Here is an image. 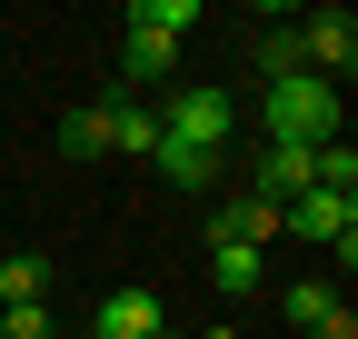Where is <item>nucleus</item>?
I'll list each match as a JSON object with an SVG mask.
<instances>
[{"mask_svg": "<svg viewBox=\"0 0 358 339\" xmlns=\"http://www.w3.org/2000/svg\"><path fill=\"white\" fill-rule=\"evenodd\" d=\"M259 130L268 140H299V150H319V140H338V90L319 70H289V80H268L259 90Z\"/></svg>", "mask_w": 358, "mask_h": 339, "instance_id": "1", "label": "nucleus"}, {"mask_svg": "<svg viewBox=\"0 0 358 339\" xmlns=\"http://www.w3.org/2000/svg\"><path fill=\"white\" fill-rule=\"evenodd\" d=\"M279 230H299V240L338 249V260H358V200H348V190H299V200H279Z\"/></svg>", "mask_w": 358, "mask_h": 339, "instance_id": "2", "label": "nucleus"}, {"mask_svg": "<svg viewBox=\"0 0 358 339\" xmlns=\"http://www.w3.org/2000/svg\"><path fill=\"white\" fill-rule=\"evenodd\" d=\"M159 130H169V140H189V150H229L239 100H229V90H179V100L159 110Z\"/></svg>", "mask_w": 358, "mask_h": 339, "instance_id": "3", "label": "nucleus"}, {"mask_svg": "<svg viewBox=\"0 0 358 339\" xmlns=\"http://www.w3.org/2000/svg\"><path fill=\"white\" fill-rule=\"evenodd\" d=\"M299 60L338 90V80L358 70V20H348V11H308V20H299Z\"/></svg>", "mask_w": 358, "mask_h": 339, "instance_id": "4", "label": "nucleus"}, {"mask_svg": "<svg viewBox=\"0 0 358 339\" xmlns=\"http://www.w3.org/2000/svg\"><path fill=\"white\" fill-rule=\"evenodd\" d=\"M209 240H239V249H268L279 240V200H259V190H229L209 209Z\"/></svg>", "mask_w": 358, "mask_h": 339, "instance_id": "5", "label": "nucleus"}, {"mask_svg": "<svg viewBox=\"0 0 358 339\" xmlns=\"http://www.w3.org/2000/svg\"><path fill=\"white\" fill-rule=\"evenodd\" d=\"M90 339H159V300H150V289H100Z\"/></svg>", "mask_w": 358, "mask_h": 339, "instance_id": "6", "label": "nucleus"}, {"mask_svg": "<svg viewBox=\"0 0 358 339\" xmlns=\"http://www.w3.org/2000/svg\"><path fill=\"white\" fill-rule=\"evenodd\" d=\"M100 110H110V150H129V160H150V150H159V110H150V100L100 90Z\"/></svg>", "mask_w": 358, "mask_h": 339, "instance_id": "7", "label": "nucleus"}, {"mask_svg": "<svg viewBox=\"0 0 358 339\" xmlns=\"http://www.w3.org/2000/svg\"><path fill=\"white\" fill-rule=\"evenodd\" d=\"M279 190H319V150L268 140V150H259V200H279Z\"/></svg>", "mask_w": 358, "mask_h": 339, "instance_id": "8", "label": "nucleus"}, {"mask_svg": "<svg viewBox=\"0 0 358 339\" xmlns=\"http://www.w3.org/2000/svg\"><path fill=\"white\" fill-rule=\"evenodd\" d=\"M150 170H159L169 190H209V180H219V150H189V140H169V130H159V150H150Z\"/></svg>", "mask_w": 358, "mask_h": 339, "instance_id": "9", "label": "nucleus"}, {"mask_svg": "<svg viewBox=\"0 0 358 339\" xmlns=\"http://www.w3.org/2000/svg\"><path fill=\"white\" fill-rule=\"evenodd\" d=\"M249 60H259V90H268V80H289V70H308V60H299V20H268V30L249 40Z\"/></svg>", "mask_w": 358, "mask_h": 339, "instance_id": "10", "label": "nucleus"}, {"mask_svg": "<svg viewBox=\"0 0 358 339\" xmlns=\"http://www.w3.org/2000/svg\"><path fill=\"white\" fill-rule=\"evenodd\" d=\"M209 279H219V300H249V289H259V249L209 240Z\"/></svg>", "mask_w": 358, "mask_h": 339, "instance_id": "11", "label": "nucleus"}, {"mask_svg": "<svg viewBox=\"0 0 358 339\" xmlns=\"http://www.w3.org/2000/svg\"><path fill=\"white\" fill-rule=\"evenodd\" d=\"M169 60H179V40H159V30H129V40H120V90H129V80H159Z\"/></svg>", "mask_w": 358, "mask_h": 339, "instance_id": "12", "label": "nucleus"}, {"mask_svg": "<svg viewBox=\"0 0 358 339\" xmlns=\"http://www.w3.org/2000/svg\"><path fill=\"white\" fill-rule=\"evenodd\" d=\"M20 300H50V260H40V249L0 260V310H20Z\"/></svg>", "mask_w": 358, "mask_h": 339, "instance_id": "13", "label": "nucleus"}, {"mask_svg": "<svg viewBox=\"0 0 358 339\" xmlns=\"http://www.w3.org/2000/svg\"><path fill=\"white\" fill-rule=\"evenodd\" d=\"M129 30H159V40H189V30H199V0H129Z\"/></svg>", "mask_w": 358, "mask_h": 339, "instance_id": "14", "label": "nucleus"}, {"mask_svg": "<svg viewBox=\"0 0 358 339\" xmlns=\"http://www.w3.org/2000/svg\"><path fill=\"white\" fill-rule=\"evenodd\" d=\"M100 150H110V110L90 100V110H70V120H60V160H100Z\"/></svg>", "mask_w": 358, "mask_h": 339, "instance_id": "15", "label": "nucleus"}, {"mask_svg": "<svg viewBox=\"0 0 358 339\" xmlns=\"http://www.w3.org/2000/svg\"><path fill=\"white\" fill-rule=\"evenodd\" d=\"M279 310H289V329L308 339V329H319V319H338V289H329V279H299V289H289V300H279Z\"/></svg>", "mask_w": 358, "mask_h": 339, "instance_id": "16", "label": "nucleus"}, {"mask_svg": "<svg viewBox=\"0 0 358 339\" xmlns=\"http://www.w3.org/2000/svg\"><path fill=\"white\" fill-rule=\"evenodd\" d=\"M319 190H348V200H358V150H348V130L319 140Z\"/></svg>", "mask_w": 358, "mask_h": 339, "instance_id": "17", "label": "nucleus"}, {"mask_svg": "<svg viewBox=\"0 0 358 339\" xmlns=\"http://www.w3.org/2000/svg\"><path fill=\"white\" fill-rule=\"evenodd\" d=\"M0 339H60V329H50V300H20V310H0Z\"/></svg>", "mask_w": 358, "mask_h": 339, "instance_id": "18", "label": "nucleus"}, {"mask_svg": "<svg viewBox=\"0 0 358 339\" xmlns=\"http://www.w3.org/2000/svg\"><path fill=\"white\" fill-rule=\"evenodd\" d=\"M308 339H358V319L338 310V319H319V329H308Z\"/></svg>", "mask_w": 358, "mask_h": 339, "instance_id": "19", "label": "nucleus"}]
</instances>
